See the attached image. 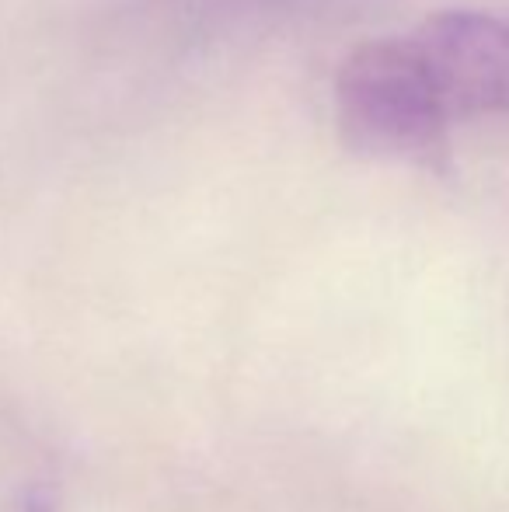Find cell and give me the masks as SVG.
Here are the masks:
<instances>
[{
    "mask_svg": "<svg viewBox=\"0 0 509 512\" xmlns=\"http://www.w3.org/2000/svg\"><path fill=\"white\" fill-rule=\"evenodd\" d=\"M384 42L415 126L433 150L454 122L509 115V7L440 11Z\"/></svg>",
    "mask_w": 509,
    "mask_h": 512,
    "instance_id": "obj_1",
    "label": "cell"
}]
</instances>
